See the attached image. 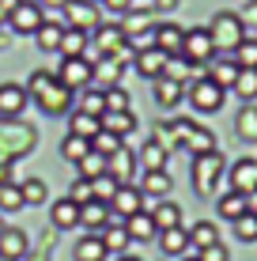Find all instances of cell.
<instances>
[{
	"label": "cell",
	"mask_w": 257,
	"mask_h": 261,
	"mask_svg": "<svg viewBox=\"0 0 257 261\" xmlns=\"http://www.w3.org/2000/svg\"><path fill=\"white\" fill-rule=\"evenodd\" d=\"M23 87H26V95H34V102H38L42 114H49V118H65V114H72V91H68L53 72L34 68Z\"/></svg>",
	"instance_id": "obj_1"
},
{
	"label": "cell",
	"mask_w": 257,
	"mask_h": 261,
	"mask_svg": "<svg viewBox=\"0 0 257 261\" xmlns=\"http://www.w3.org/2000/svg\"><path fill=\"white\" fill-rule=\"evenodd\" d=\"M38 148V129L31 121H19V118H0V159L15 163V159L31 155Z\"/></svg>",
	"instance_id": "obj_2"
},
{
	"label": "cell",
	"mask_w": 257,
	"mask_h": 261,
	"mask_svg": "<svg viewBox=\"0 0 257 261\" xmlns=\"http://www.w3.org/2000/svg\"><path fill=\"white\" fill-rule=\"evenodd\" d=\"M208 34H212L216 53H235L238 46H242V38H246V23H242V15H238V12H216Z\"/></svg>",
	"instance_id": "obj_3"
},
{
	"label": "cell",
	"mask_w": 257,
	"mask_h": 261,
	"mask_svg": "<svg viewBox=\"0 0 257 261\" xmlns=\"http://www.w3.org/2000/svg\"><path fill=\"white\" fill-rule=\"evenodd\" d=\"M223 151H205V155H193V190H197V197H216V182L219 174H223Z\"/></svg>",
	"instance_id": "obj_4"
},
{
	"label": "cell",
	"mask_w": 257,
	"mask_h": 261,
	"mask_svg": "<svg viewBox=\"0 0 257 261\" xmlns=\"http://www.w3.org/2000/svg\"><path fill=\"white\" fill-rule=\"evenodd\" d=\"M170 140H178L185 144V151H193V155H205V151H216V137L205 129V125H197V121H170Z\"/></svg>",
	"instance_id": "obj_5"
},
{
	"label": "cell",
	"mask_w": 257,
	"mask_h": 261,
	"mask_svg": "<svg viewBox=\"0 0 257 261\" xmlns=\"http://www.w3.org/2000/svg\"><path fill=\"white\" fill-rule=\"evenodd\" d=\"M185 98H189V106L197 114H216L219 106H223L227 91H223V87H216L208 76H201V80H193V84L185 87Z\"/></svg>",
	"instance_id": "obj_6"
},
{
	"label": "cell",
	"mask_w": 257,
	"mask_h": 261,
	"mask_svg": "<svg viewBox=\"0 0 257 261\" xmlns=\"http://www.w3.org/2000/svg\"><path fill=\"white\" fill-rule=\"evenodd\" d=\"M178 57H185L193 68H197V65H208V61L216 57V46H212L208 27H189V31H185V42H182V53H178Z\"/></svg>",
	"instance_id": "obj_7"
},
{
	"label": "cell",
	"mask_w": 257,
	"mask_h": 261,
	"mask_svg": "<svg viewBox=\"0 0 257 261\" xmlns=\"http://www.w3.org/2000/svg\"><path fill=\"white\" fill-rule=\"evenodd\" d=\"M53 76H57L61 84L76 95V91H83V87L95 80V61H87V57H65V61H61V68L53 72Z\"/></svg>",
	"instance_id": "obj_8"
},
{
	"label": "cell",
	"mask_w": 257,
	"mask_h": 261,
	"mask_svg": "<svg viewBox=\"0 0 257 261\" xmlns=\"http://www.w3.org/2000/svg\"><path fill=\"white\" fill-rule=\"evenodd\" d=\"M65 27H76V31L91 34L102 27V15H99V4L91 0H65Z\"/></svg>",
	"instance_id": "obj_9"
},
{
	"label": "cell",
	"mask_w": 257,
	"mask_h": 261,
	"mask_svg": "<svg viewBox=\"0 0 257 261\" xmlns=\"http://www.w3.org/2000/svg\"><path fill=\"white\" fill-rule=\"evenodd\" d=\"M42 23H46V15H42V4H34V0H19L8 8V27L15 34H34Z\"/></svg>",
	"instance_id": "obj_10"
},
{
	"label": "cell",
	"mask_w": 257,
	"mask_h": 261,
	"mask_svg": "<svg viewBox=\"0 0 257 261\" xmlns=\"http://www.w3.org/2000/svg\"><path fill=\"white\" fill-rule=\"evenodd\" d=\"M136 212H144V193H140V186H118L110 197V216L118 223H125L129 216H136Z\"/></svg>",
	"instance_id": "obj_11"
},
{
	"label": "cell",
	"mask_w": 257,
	"mask_h": 261,
	"mask_svg": "<svg viewBox=\"0 0 257 261\" xmlns=\"http://www.w3.org/2000/svg\"><path fill=\"white\" fill-rule=\"evenodd\" d=\"M182 42H185V27L170 23V19H163V23L152 27V46L163 49L166 57H178V53H182Z\"/></svg>",
	"instance_id": "obj_12"
},
{
	"label": "cell",
	"mask_w": 257,
	"mask_h": 261,
	"mask_svg": "<svg viewBox=\"0 0 257 261\" xmlns=\"http://www.w3.org/2000/svg\"><path fill=\"white\" fill-rule=\"evenodd\" d=\"M106 174H110L118 186H129L132 174H136V151H129L125 144H121V148L113 151L110 159H106Z\"/></svg>",
	"instance_id": "obj_13"
},
{
	"label": "cell",
	"mask_w": 257,
	"mask_h": 261,
	"mask_svg": "<svg viewBox=\"0 0 257 261\" xmlns=\"http://www.w3.org/2000/svg\"><path fill=\"white\" fill-rule=\"evenodd\" d=\"M26 102H31V95L23 84H12V80L0 84V118H19Z\"/></svg>",
	"instance_id": "obj_14"
},
{
	"label": "cell",
	"mask_w": 257,
	"mask_h": 261,
	"mask_svg": "<svg viewBox=\"0 0 257 261\" xmlns=\"http://www.w3.org/2000/svg\"><path fill=\"white\" fill-rule=\"evenodd\" d=\"M110 220H113V216H110V204H106V201L79 204V227H87V235H102Z\"/></svg>",
	"instance_id": "obj_15"
},
{
	"label": "cell",
	"mask_w": 257,
	"mask_h": 261,
	"mask_svg": "<svg viewBox=\"0 0 257 261\" xmlns=\"http://www.w3.org/2000/svg\"><path fill=\"white\" fill-rule=\"evenodd\" d=\"M166 53L163 49H155V46H144V49H136V61H132V68L140 72L144 80H159L163 76V68H166Z\"/></svg>",
	"instance_id": "obj_16"
},
{
	"label": "cell",
	"mask_w": 257,
	"mask_h": 261,
	"mask_svg": "<svg viewBox=\"0 0 257 261\" xmlns=\"http://www.w3.org/2000/svg\"><path fill=\"white\" fill-rule=\"evenodd\" d=\"M26 250H31L26 231H19V227L0 231V261H19V257H26Z\"/></svg>",
	"instance_id": "obj_17"
},
{
	"label": "cell",
	"mask_w": 257,
	"mask_h": 261,
	"mask_svg": "<svg viewBox=\"0 0 257 261\" xmlns=\"http://www.w3.org/2000/svg\"><path fill=\"white\" fill-rule=\"evenodd\" d=\"M227 182H231L235 193H253L257 190V159H238L231 167V174H227Z\"/></svg>",
	"instance_id": "obj_18"
},
{
	"label": "cell",
	"mask_w": 257,
	"mask_h": 261,
	"mask_svg": "<svg viewBox=\"0 0 257 261\" xmlns=\"http://www.w3.org/2000/svg\"><path fill=\"white\" fill-rule=\"evenodd\" d=\"M125 31H121V23H102L99 31H95V49L102 53V57H110V53H118L125 46Z\"/></svg>",
	"instance_id": "obj_19"
},
{
	"label": "cell",
	"mask_w": 257,
	"mask_h": 261,
	"mask_svg": "<svg viewBox=\"0 0 257 261\" xmlns=\"http://www.w3.org/2000/svg\"><path fill=\"white\" fill-rule=\"evenodd\" d=\"M49 220H53V227H57V231H72V227H79V204L72 201V197H61V201H53Z\"/></svg>",
	"instance_id": "obj_20"
},
{
	"label": "cell",
	"mask_w": 257,
	"mask_h": 261,
	"mask_svg": "<svg viewBox=\"0 0 257 261\" xmlns=\"http://www.w3.org/2000/svg\"><path fill=\"white\" fill-rule=\"evenodd\" d=\"M159 250H163L166 257H185L189 254V231L185 227H170V231H159Z\"/></svg>",
	"instance_id": "obj_21"
},
{
	"label": "cell",
	"mask_w": 257,
	"mask_h": 261,
	"mask_svg": "<svg viewBox=\"0 0 257 261\" xmlns=\"http://www.w3.org/2000/svg\"><path fill=\"white\" fill-rule=\"evenodd\" d=\"M182 98H185V84H178V80H170V76H159L155 80V106L174 110Z\"/></svg>",
	"instance_id": "obj_22"
},
{
	"label": "cell",
	"mask_w": 257,
	"mask_h": 261,
	"mask_svg": "<svg viewBox=\"0 0 257 261\" xmlns=\"http://www.w3.org/2000/svg\"><path fill=\"white\" fill-rule=\"evenodd\" d=\"M166 159H170V151H166V144L159 137H152L136 151V163H144V170H166Z\"/></svg>",
	"instance_id": "obj_23"
},
{
	"label": "cell",
	"mask_w": 257,
	"mask_h": 261,
	"mask_svg": "<svg viewBox=\"0 0 257 261\" xmlns=\"http://www.w3.org/2000/svg\"><path fill=\"white\" fill-rule=\"evenodd\" d=\"M125 231H129V239L132 242H152L159 235V227H155V220H152V212H136V216H129L125 220Z\"/></svg>",
	"instance_id": "obj_24"
},
{
	"label": "cell",
	"mask_w": 257,
	"mask_h": 261,
	"mask_svg": "<svg viewBox=\"0 0 257 261\" xmlns=\"http://www.w3.org/2000/svg\"><path fill=\"white\" fill-rule=\"evenodd\" d=\"M61 38H65V23H57V19H46L38 31H34V42H38L42 53H57L61 49Z\"/></svg>",
	"instance_id": "obj_25"
},
{
	"label": "cell",
	"mask_w": 257,
	"mask_h": 261,
	"mask_svg": "<svg viewBox=\"0 0 257 261\" xmlns=\"http://www.w3.org/2000/svg\"><path fill=\"white\" fill-rule=\"evenodd\" d=\"M99 121H102V129H106V133H113V137H121V140H125L132 129H136V118H132L129 110H106Z\"/></svg>",
	"instance_id": "obj_26"
},
{
	"label": "cell",
	"mask_w": 257,
	"mask_h": 261,
	"mask_svg": "<svg viewBox=\"0 0 257 261\" xmlns=\"http://www.w3.org/2000/svg\"><path fill=\"white\" fill-rule=\"evenodd\" d=\"M76 261H106L110 257V250H106V242H102V235H83L76 242Z\"/></svg>",
	"instance_id": "obj_27"
},
{
	"label": "cell",
	"mask_w": 257,
	"mask_h": 261,
	"mask_svg": "<svg viewBox=\"0 0 257 261\" xmlns=\"http://www.w3.org/2000/svg\"><path fill=\"white\" fill-rule=\"evenodd\" d=\"M99 129H102V121H99V118H91V114H79V110L68 114V133H72V137L95 140V137H99Z\"/></svg>",
	"instance_id": "obj_28"
},
{
	"label": "cell",
	"mask_w": 257,
	"mask_h": 261,
	"mask_svg": "<svg viewBox=\"0 0 257 261\" xmlns=\"http://www.w3.org/2000/svg\"><path fill=\"white\" fill-rule=\"evenodd\" d=\"M235 133H238V140H246V144H253V140H257V106H253V102H246L242 110H238V118H235Z\"/></svg>",
	"instance_id": "obj_29"
},
{
	"label": "cell",
	"mask_w": 257,
	"mask_h": 261,
	"mask_svg": "<svg viewBox=\"0 0 257 261\" xmlns=\"http://www.w3.org/2000/svg\"><path fill=\"white\" fill-rule=\"evenodd\" d=\"M140 193L166 201V193H170V174H166V170H144V186H140Z\"/></svg>",
	"instance_id": "obj_30"
},
{
	"label": "cell",
	"mask_w": 257,
	"mask_h": 261,
	"mask_svg": "<svg viewBox=\"0 0 257 261\" xmlns=\"http://www.w3.org/2000/svg\"><path fill=\"white\" fill-rule=\"evenodd\" d=\"M235 76H238V65H235V61H208V80H212L216 87L231 91Z\"/></svg>",
	"instance_id": "obj_31"
},
{
	"label": "cell",
	"mask_w": 257,
	"mask_h": 261,
	"mask_svg": "<svg viewBox=\"0 0 257 261\" xmlns=\"http://www.w3.org/2000/svg\"><path fill=\"white\" fill-rule=\"evenodd\" d=\"M87 42H91V34L76 31V27H65V38H61V49L57 53H65V57H83Z\"/></svg>",
	"instance_id": "obj_32"
},
{
	"label": "cell",
	"mask_w": 257,
	"mask_h": 261,
	"mask_svg": "<svg viewBox=\"0 0 257 261\" xmlns=\"http://www.w3.org/2000/svg\"><path fill=\"white\" fill-rule=\"evenodd\" d=\"M152 220H155V227H159V231L182 227V208H178L174 201H159V204H155V212H152Z\"/></svg>",
	"instance_id": "obj_33"
},
{
	"label": "cell",
	"mask_w": 257,
	"mask_h": 261,
	"mask_svg": "<svg viewBox=\"0 0 257 261\" xmlns=\"http://www.w3.org/2000/svg\"><path fill=\"white\" fill-rule=\"evenodd\" d=\"M212 242H219V231H216V223H208V220H197L189 227V250H205L212 246Z\"/></svg>",
	"instance_id": "obj_34"
},
{
	"label": "cell",
	"mask_w": 257,
	"mask_h": 261,
	"mask_svg": "<svg viewBox=\"0 0 257 261\" xmlns=\"http://www.w3.org/2000/svg\"><path fill=\"white\" fill-rule=\"evenodd\" d=\"M102 242H106V250L110 254H125V246H129V231H125V223H118V220H110L106 223V231H102Z\"/></svg>",
	"instance_id": "obj_35"
},
{
	"label": "cell",
	"mask_w": 257,
	"mask_h": 261,
	"mask_svg": "<svg viewBox=\"0 0 257 261\" xmlns=\"http://www.w3.org/2000/svg\"><path fill=\"white\" fill-rule=\"evenodd\" d=\"M231 91L242 98V102H253V98H257V68H238Z\"/></svg>",
	"instance_id": "obj_36"
},
{
	"label": "cell",
	"mask_w": 257,
	"mask_h": 261,
	"mask_svg": "<svg viewBox=\"0 0 257 261\" xmlns=\"http://www.w3.org/2000/svg\"><path fill=\"white\" fill-rule=\"evenodd\" d=\"M216 212L223 216V220H231V223H235L238 216L246 212V193H235V190H231V193H223V197L216 201Z\"/></svg>",
	"instance_id": "obj_37"
},
{
	"label": "cell",
	"mask_w": 257,
	"mask_h": 261,
	"mask_svg": "<svg viewBox=\"0 0 257 261\" xmlns=\"http://www.w3.org/2000/svg\"><path fill=\"white\" fill-rule=\"evenodd\" d=\"M121 72H125V68H121L113 57H102L99 65H95V84H102V91H106V87H118V76H121Z\"/></svg>",
	"instance_id": "obj_38"
},
{
	"label": "cell",
	"mask_w": 257,
	"mask_h": 261,
	"mask_svg": "<svg viewBox=\"0 0 257 261\" xmlns=\"http://www.w3.org/2000/svg\"><path fill=\"white\" fill-rule=\"evenodd\" d=\"M19 190H23V204H46L49 201V190L42 178H23Z\"/></svg>",
	"instance_id": "obj_39"
},
{
	"label": "cell",
	"mask_w": 257,
	"mask_h": 261,
	"mask_svg": "<svg viewBox=\"0 0 257 261\" xmlns=\"http://www.w3.org/2000/svg\"><path fill=\"white\" fill-rule=\"evenodd\" d=\"M19 208H26L19 182H4L0 186V212H19Z\"/></svg>",
	"instance_id": "obj_40"
},
{
	"label": "cell",
	"mask_w": 257,
	"mask_h": 261,
	"mask_svg": "<svg viewBox=\"0 0 257 261\" xmlns=\"http://www.w3.org/2000/svg\"><path fill=\"white\" fill-rule=\"evenodd\" d=\"M87 151H91V140H83V137H72V133H68V137L61 140V155H65L68 163H79Z\"/></svg>",
	"instance_id": "obj_41"
},
{
	"label": "cell",
	"mask_w": 257,
	"mask_h": 261,
	"mask_svg": "<svg viewBox=\"0 0 257 261\" xmlns=\"http://www.w3.org/2000/svg\"><path fill=\"white\" fill-rule=\"evenodd\" d=\"M76 167H79V178H87V182H91V178L106 174V155H99V151H87Z\"/></svg>",
	"instance_id": "obj_42"
},
{
	"label": "cell",
	"mask_w": 257,
	"mask_h": 261,
	"mask_svg": "<svg viewBox=\"0 0 257 261\" xmlns=\"http://www.w3.org/2000/svg\"><path fill=\"white\" fill-rule=\"evenodd\" d=\"M76 110L79 114H91V118H102V114H106V95L102 91H83Z\"/></svg>",
	"instance_id": "obj_43"
},
{
	"label": "cell",
	"mask_w": 257,
	"mask_h": 261,
	"mask_svg": "<svg viewBox=\"0 0 257 261\" xmlns=\"http://www.w3.org/2000/svg\"><path fill=\"white\" fill-rule=\"evenodd\" d=\"M235 65L238 68H257V38H250V34L242 38V46L235 49Z\"/></svg>",
	"instance_id": "obj_44"
},
{
	"label": "cell",
	"mask_w": 257,
	"mask_h": 261,
	"mask_svg": "<svg viewBox=\"0 0 257 261\" xmlns=\"http://www.w3.org/2000/svg\"><path fill=\"white\" fill-rule=\"evenodd\" d=\"M235 239L238 242H257V216H250V212H242L235 220Z\"/></svg>",
	"instance_id": "obj_45"
},
{
	"label": "cell",
	"mask_w": 257,
	"mask_h": 261,
	"mask_svg": "<svg viewBox=\"0 0 257 261\" xmlns=\"http://www.w3.org/2000/svg\"><path fill=\"white\" fill-rule=\"evenodd\" d=\"M121 144H125L121 137H113V133H106V129H99V137L91 140V151H99V155H106V159H110L113 151L121 148Z\"/></svg>",
	"instance_id": "obj_46"
},
{
	"label": "cell",
	"mask_w": 257,
	"mask_h": 261,
	"mask_svg": "<svg viewBox=\"0 0 257 261\" xmlns=\"http://www.w3.org/2000/svg\"><path fill=\"white\" fill-rule=\"evenodd\" d=\"M113 190H118V182H113L110 174H99V178H91V197H95V201H106V204H110Z\"/></svg>",
	"instance_id": "obj_47"
},
{
	"label": "cell",
	"mask_w": 257,
	"mask_h": 261,
	"mask_svg": "<svg viewBox=\"0 0 257 261\" xmlns=\"http://www.w3.org/2000/svg\"><path fill=\"white\" fill-rule=\"evenodd\" d=\"M106 110H129V102H132V98H129V91H125V87H106Z\"/></svg>",
	"instance_id": "obj_48"
},
{
	"label": "cell",
	"mask_w": 257,
	"mask_h": 261,
	"mask_svg": "<svg viewBox=\"0 0 257 261\" xmlns=\"http://www.w3.org/2000/svg\"><path fill=\"white\" fill-rule=\"evenodd\" d=\"M189 68H193L189 61L170 57V61H166V68H163V76H170V80H178V84H185V72H189Z\"/></svg>",
	"instance_id": "obj_49"
},
{
	"label": "cell",
	"mask_w": 257,
	"mask_h": 261,
	"mask_svg": "<svg viewBox=\"0 0 257 261\" xmlns=\"http://www.w3.org/2000/svg\"><path fill=\"white\" fill-rule=\"evenodd\" d=\"M197 261H231V254H227L223 242H212V246L197 250Z\"/></svg>",
	"instance_id": "obj_50"
},
{
	"label": "cell",
	"mask_w": 257,
	"mask_h": 261,
	"mask_svg": "<svg viewBox=\"0 0 257 261\" xmlns=\"http://www.w3.org/2000/svg\"><path fill=\"white\" fill-rule=\"evenodd\" d=\"M68 197H72L76 204H87V201H95V197H91V182H87V178H76V186L68 190Z\"/></svg>",
	"instance_id": "obj_51"
},
{
	"label": "cell",
	"mask_w": 257,
	"mask_h": 261,
	"mask_svg": "<svg viewBox=\"0 0 257 261\" xmlns=\"http://www.w3.org/2000/svg\"><path fill=\"white\" fill-rule=\"evenodd\" d=\"M106 8H110V12H118V15H125V12H132V4H136V0H102Z\"/></svg>",
	"instance_id": "obj_52"
},
{
	"label": "cell",
	"mask_w": 257,
	"mask_h": 261,
	"mask_svg": "<svg viewBox=\"0 0 257 261\" xmlns=\"http://www.w3.org/2000/svg\"><path fill=\"white\" fill-rule=\"evenodd\" d=\"M178 4H182V0H155V4H152V12H155V15H170Z\"/></svg>",
	"instance_id": "obj_53"
},
{
	"label": "cell",
	"mask_w": 257,
	"mask_h": 261,
	"mask_svg": "<svg viewBox=\"0 0 257 261\" xmlns=\"http://www.w3.org/2000/svg\"><path fill=\"white\" fill-rule=\"evenodd\" d=\"M4 182H15V178H12V163L0 159V186H4Z\"/></svg>",
	"instance_id": "obj_54"
},
{
	"label": "cell",
	"mask_w": 257,
	"mask_h": 261,
	"mask_svg": "<svg viewBox=\"0 0 257 261\" xmlns=\"http://www.w3.org/2000/svg\"><path fill=\"white\" fill-rule=\"evenodd\" d=\"M246 212L257 216V190H253V193H246Z\"/></svg>",
	"instance_id": "obj_55"
},
{
	"label": "cell",
	"mask_w": 257,
	"mask_h": 261,
	"mask_svg": "<svg viewBox=\"0 0 257 261\" xmlns=\"http://www.w3.org/2000/svg\"><path fill=\"white\" fill-rule=\"evenodd\" d=\"M38 4H49V8H65V0H38Z\"/></svg>",
	"instance_id": "obj_56"
},
{
	"label": "cell",
	"mask_w": 257,
	"mask_h": 261,
	"mask_svg": "<svg viewBox=\"0 0 257 261\" xmlns=\"http://www.w3.org/2000/svg\"><path fill=\"white\" fill-rule=\"evenodd\" d=\"M118 261H140V257H132V254H118Z\"/></svg>",
	"instance_id": "obj_57"
},
{
	"label": "cell",
	"mask_w": 257,
	"mask_h": 261,
	"mask_svg": "<svg viewBox=\"0 0 257 261\" xmlns=\"http://www.w3.org/2000/svg\"><path fill=\"white\" fill-rule=\"evenodd\" d=\"M12 4H19V0H0V8H12Z\"/></svg>",
	"instance_id": "obj_58"
},
{
	"label": "cell",
	"mask_w": 257,
	"mask_h": 261,
	"mask_svg": "<svg viewBox=\"0 0 257 261\" xmlns=\"http://www.w3.org/2000/svg\"><path fill=\"white\" fill-rule=\"evenodd\" d=\"M178 261H197V254H185V257H178Z\"/></svg>",
	"instance_id": "obj_59"
},
{
	"label": "cell",
	"mask_w": 257,
	"mask_h": 261,
	"mask_svg": "<svg viewBox=\"0 0 257 261\" xmlns=\"http://www.w3.org/2000/svg\"><path fill=\"white\" fill-rule=\"evenodd\" d=\"M91 4H102V0H91Z\"/></svg>",
	"instance_id": "obj_60"
},
{
	"label": "cell",
	"mask_w": 257,
	"mask_h": 261,
	"mask_svg": "<svg viewBox=\"0 0 257 261\" xmlns=\"http://www.w3.org/2000/svg\"><path fill=\"white\" fill-rule=\"evenodd\" d=\"M0 231H4V220H0Z\"/></svg>",
	"instance_id": "obj_61"
},
{
	"label": "cell",
	"mask_w": 257,
	"mask_h": 261,
	"mask_svg": "<svg viewBox=\"0 0 257 261\" xmlns=\"http://www.w3.org/2000/svg\"><path fill=\"white\" fill-rule=\"evenodd\" d=\"M0 15H4V8H0Z\"/></svg>",
	"instance_id": "obj_62"
},
{
	"label": "cell",
	"mask_w": 257,
	"mask_h": 261,
	"mask_svg": "<svg viewBox=\"0 0 257 261\" xmlns=\"http://www.w3.org/2000/svg\"><path fill=\"white\" fill-rule=\"evenodd\" d=\"M34 4H38V0H34Z\"/></svg>",
	"instance_id": "obj_63"
}]
</instances>
